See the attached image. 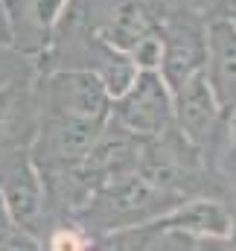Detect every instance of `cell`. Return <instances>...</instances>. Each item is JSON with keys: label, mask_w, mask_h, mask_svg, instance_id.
Listing matches in <instances>:
<instances>
[{"label": "cell", "mask_w": 236, "mask_h": 251, "mask_svg": "<svg viewBox=\"0 0 236 251\" xmlns=\"http://www.w3.org/2000/svg\"><path fill=\"white\" fill-rule=\"evenodd\" d=\"M41 114L59 117H82V120H108L111 94L91 70H47L38 97Z\"/></svg>", "instance_id": "obj_3"}, {"label": "cell", "mask_w": 236, "mask_h": 251, "mask_svg": "<svg viewBox=\"0 0 236 251\" xmlns=\"http://www.w3.org/2000/svg\"><path fill=\"white\" fill-rule=\"evenodd\" d=\"M172 111H175V128L198 152L216 140V134L222 131V120L228 117L216 105L201 73L192 76L187 85H181L172 94Z\"/></svg>", "instance_id": "obj_6"}, {"label": "cell", "mask_w": 236, "mask_h": 251, "mask_svg": "<svg viewBox=\"0 0 236 251\" xmlns=\"http://www.w3.org/2000/svg\"><path fill=\"white\" fill-rule=\"evenodd\" d=\"M201 251H225V249H222V246H213V243H210V246H201Z\"/></svg>", "instance_id": "obj_12"}, {"label": "cell", "mask_w": 236, "mask_h": 251, "mask_svg": "<svg viewBox=\"0 0 236 251\" xmlns=\"http://www.w3.org/2000/svg\"><path fill=\"white\" fill-rule=\"evenodd\" d=\"M166 225L175 228H192V231H210V234H225L231 219L225 213V207H219L216 201H192L175 210V216L166 219Z\"/></svg>", "instance_id": "obj_8"}, {"label": "cell", "mask_w": 236, "mask_h": 251, "mask_svg": "<svg viewBox=\"0 0 236 251\" xmlns=\"http://www.w3.org/2000/svg\"><path fill=\"white\" fill-rule=\"evenodd\" d=\"M0 199L15 222V228L32 234L44 216L41 173L32 155L24 149H9L0 155Z\"/></svg>", "instance_id": "obj_4"}, {"label": "cell", "mask_w": 236, "mask_h": 251, "mask_svg": "<svg viewBox=\"0 0 236 251\" xmlns=\"http://www.w3.org/2000/svg\"><path fill=\"white\" fill-rule=\"evenodd\" d=\"M108 117L137 137H158L175 126L172 94L158 70H137L131 85L111 100Z\"/></svg>", "instance_id": "obj_2"}, {"label": "cell", "mask_w": 236, "mask_h": 251, "mask_svg": "<svg viewBox=\"0 0 236 251\" xmlns=\"http://www.w3.org/2000/svg\"><path fill=\"white\" fill-rule=\"evenodd\" d=\"M38 97L32 82H15L0 91V152L24 149L35 137Z\"/></svg>", "instance_id": "obj_7"}, {"label": "cell", "mask_w": 236, "mask_h": 251, "mask_svg": "<svg viewBox=\"0 0 236 251\" xmlns=\"http://www.w3.org/2000/svg\"><path fill=\"white\" fill-rule=\"evenodd\" d=\"M0 251H41V246L32 240V234H26L21 228H12L0 237Z\"/></svg>", "instance_id": "obj_10"}, {"label": "cell", "mask_w": 236, "mask_h": 251, "mask_svg": "<svg viewBox=\"0 0 236 251\" xmlns=\"http://www.w3.org/2000/svg\"><path fill=\"white\" fill-rule=\"evenodd\" d=\"M0 47H12V24H9L6 0H0Z\"/></svg>", "instance_id": "obj_11"}, {"label": "cell", "mask_w": 236, "mask_h": 251, "mask_svg": "<svg viewBox=\"0 0 236 251\" xmlns=\"http://www.w3.org/2000/svg\"><path fill=\"white\" fill-rule=\"evenodd\" d=\"M201 76L216 105L231 117L236 111V26L225 15H210L204 24Z\"/></svg>", "instance_id": "obj_5"}, {"label": "cell", "mask_w": 236, "mask_h": 251, "mask_svg": "<svg viewBox=\"0 0 236 251\" xmlns=\"http://www.w3.org/2000/svg\"><path fill=\"white\" fill-rule=\"evenodd\" d=\"M70 9L96 38L125 56L161 35V18L152 0H70Z\"/></svg>", "instance_id": "obj_1"}, {"label": "cell", "mask_w": 236, "mask_h": 251, "mask_svg": "<svg viewBox=\"0 0 236 251\" xmlns=\"http://www.w3.org/2000/svg\"><path fill=\"white\" fill-rule=\"evenodd\" d=\"M32 79V59L15 47H0V91L15 82Z\"/></svg>", "instance_id": "obj_9"}]
</instances>
